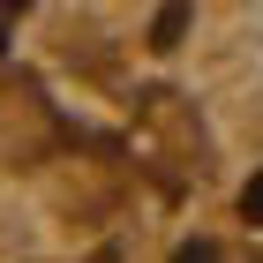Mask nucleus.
<instances>
[{
	"label": "nucleus",
	"mask_w": 263,
	"mask_h": 263,
	"mask_svg": "<svg viewBox=\"0 0 263 263\" xmlns=\"http://www.w3.org/2000/svg\"><path fill=\"white\" fill-rule=\"evenodd\" d=\"M263 158V0H0V263H151Z\"/></svg>",
	"instance_id": "f257e3e1"
},
{
	"label": "nucleus",
	"mask_w": 263,
	"mask_h": 263,
	"mask_svg": "<svg viewBox=\"0 0 263 263\" xmlns=\"http://www.w3.org/2000/svg\"><path fill=\"white\" fill-rule=\"evenodd\" d=\"M151 263H263V158L211 211H196Z\"/></svg>",
	"instance_id": "f03ea898"
}]
</instances>
